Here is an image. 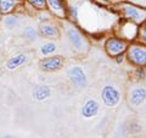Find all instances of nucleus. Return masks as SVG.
Returning a JSON list of instances; mask_svg holds the SVG:
<instances>
[{
    "label": "nucleus",
    "mask_w": 146,
    "mask_h": 138,
    "mask_svg": "<svg viewBox=\"0 0 146 138\" xmlns=\"http://www.w3.org/2000/svg\"><path fill=\"white\" fill-rule=\"evenodd\" d=\"M101 96H102V100L104 103L107 105L110 108H113L119 103L121 100V94H119V90H118L116 87L113 86H105L102 90H101Z\"/></svg>",
    "instance_id": "nucleus-1"
},
{
    "label": "nucleus",
    "mask_w": 146,
    "mask_h": 138,
    "mask_svg": "<svg viewBox=\"0 0 146 138\" xmlns=\"http://www.w3.org/2000/svg\"><path fill=\"white\" fill-rule=\"evenodd\" d=\"M68 77L73 84H76L78 88H83L86 86V76L83 68L79 66H72L68 70Z\"/></svg>",
    "instance_id": "nucleus-2"
},
{
    "label": "nucleus",
    "mask_w": 146,
    "mask_h": 138,
    "mask_svg": "<svg viewBox=\"0 0 146 138\" xmlns=\"http://www.w3.org/2000/svg\"><path fill=\"white\" fill-rule=\"evenodd\" d=\"M62 64H63L62 58L56 55V56H50L40 61V68L46 72H54V71L60 70Z\"/></svg>",
    "instance_id": "nucleus-3"
},
{
    "label": "nucleus",
    "mask_w": 146,
    "mask_h": 138,
    "mask_svg": "<svg viewBox=\"0 0 146 138\" xmlns=\"http://www.w3.org/2000/svg\"><path fill=\"white\" fill-rule=\"evenodd\" d=\"M123 12L127 18L134 20L136 22L144 21V18H146V11L140 10V9L131 6V5H123Z\"/></svg>",
    "instance_id": "nucleus-4"
},
{
    "label": "nucleus",
    "mask_w": 146,
    "mask_h": 138,
    "mask_svg": "<svg viewBox=\"0 0 146 138\" xmlns=\"http://www.w3.org/2000/svg\"><path fill=\"white\" fill-rule=\"evenodd\" d=\"M98 113H99V104L96 100H94V99L86 100L80 110L82 116L85 119H91V117L96 116Z\"/></svg>",
    "instance_id": "nucleus-5"
},
{
    "label": "nucleus",
    "mask_w": 146,
    "mask_h": 138,
    "mask_svg": "<svg viewBox=\"0 0 146 138\" xmlns=\"http://www.w3.org/2000/svg\"><path fill=\"white\" fill-rule=\"evenodd\" d=\"M129 58L136 65H145L146 64V49L141 47H131L129 49Z\"/></svg>",
    "instance_id": "nucleus-6"
},
{
    "label": "nucleus",
    "mask_w": 146,
    "mask_h": 138,
    "mask_svg": "<svg viewBox=\"0 0 146 138\" xmlns=\"http://www.w3.org/2000/svg\"><path fill=\"white\" fill-rule=\"evenodd\" d=\"M46 5L55 16L60 18H63L66 16V7L63 0H46Z\"/></svg>",
    "instance_id": "nucleus-7"
},
{
    "label": "nucleus",
    "mask_w": 146,
    "mask_h": 138,
    "mask_svg": "<svg viewBox=\"0 0 146 138\" xmlns=\"http://www.w3.org/2000/svg\"><path fill=\"white\" fill-rule=\"evenodd\" d=\"M67 37H68V39H70L71 44L77 50H83L84 49V39H83V37H82V34L78 31H76L73 28L68 29L67 31Z\"/></svg>",
    "instance_id": "nucleus-8"
},
{
    "label": "nucleus",
    "mask_w": 146,
    "mask_h": 138,
    "mask_svg": "<svg viewBox=\"0 0 146 138\" xmlns=\"http://www.w3.org/2000/svg\"><path fill=\"white\" fill-rule=\"evenodd\" d=\"M146 99V90L143 87H135L130 93V103L134 107H139Z\"/></svg>",
    "instance_id": "nucleus-9"
},
{
    "label": "nucleus",
    "mask_w": 146,
    "mask_h": 138,
    "mask_svg": "<svg viewBox=\"0 0 146 138\" xmlns=\"http://www.w3.org/2000/svg\"><path fill=\"white\" fill-rule=\"evenodd\" d=\"M106 48H107V52L110 55H117V54H121L123 50L125 49V43L122 42L121 39L112 38L107 42Z\"/></svg>",
    "instance_id": "nucleus-10"
},
{
    "label": "nucleus",
    "mask_w": 146,
    "mask_h": 138,
    "mask_svg": "<svg viewBox=\"0 0 146 138\" xmlns=\"http://www.w3.org/2000/svg\"><path fill=\"white\" fill-rule=\"evenodd\" d=\"M27 60H28V58H27L26 54H17L15 55V56L10 58L6 62V68L10 71H13L16 70V68H18L20 66L25 65V64L27 62Z\"/></svg>",
    "instance_id": "nucleus-11"
},
{
    "label": "nucleus",
    "mask_w": 146,
    "mask_h": 138,
    "mask_svg": "<svg viewBox=\"0 0 146 138\" xmlns=\"http://www.w3.org/2000/svg\"><path fill=\"white\" fill-rule=\"evenodd\" d=\"M32 95H33V99L36 100V102H43V100H46L51 95V89L48 86H39L33 90Z\"/></svg>",
    "instance_id": "nucleus-12"
},
{
    "label": "nucleus",
    "mask_w": 146,
    "mask_h": 138,
    "mask_svg": "<svg viewBox=\"0 0 146 138\" xmlns=\"http://www.w3.org/2000/svg\"><path fill=\"white\" fill-rule=\"evenodd\" d=\"M21 0H0V10L4 15L12 13V11L16 9Z\"/></svg>",
    "instance_id": "nucleus-13"
},
{
    "label": "nucleus",
    "mask_w": 146,
    "mask_h": 138,
    "mask_svg": "<svg viewBox=\"0 0 146 138\" xmlns=\"http://www.w3.org/2000/svg\"><path fill=\"white\" fill-rule=\"evenodd\" d=\"M40 34L48 38H52V37H57L58 36V31L55 26L50 25V23H44L40 26Z\"/></svg>",
    "instance_id": "nucleus-14"
},
{
    "label": "nucleus",
    "mask_w": 146,
    "mask_h": 138,
    "mask_svg": "<svg viewBox=\"0 0 146 138\" xmlns=\"http://www.w3.org/2000/svg\"><path fill=\"white\" fill-rule=\"evenodd\" d=\"M3 20H4V26H5L7 29L15 28L18 25V17L16 15H12V13L5 15V17H3Z\"/></svg>",
    "instance_id": "nucleus-15"
},
{
    "label": "nucleus",
    "mask_w": 146,
    "mask_h": 138,
    "mask_svg": "<svg viewBox=\"0 0 146 138\" xmlns=\"http://www.w3.org/2000/svg\"><path fill=\"white\" fill-rule=\"evenodd\" d=\"M56 44L55 43H46V44H44L42 45V48H40V54L44 55V56H46V55H50V54H52L56 52Z\"/></svg>",
    "instance_id": "nucleus-16"
},
{
    "label": "nucleus",
    "mask_w": 146,
    "mask_h": 138,
    "mask_svg": "<svg viewBox=\"0 0 146 138\" xmlns=\"http://www.w3.org/2000/svg\"><path fill=\"white\" fill-rule=\"evenodd\" d=\"M23 36L28 40H31V42H35V40L38 39V33H36V31L33 27H26L23 31Z\"/></svg>",
    "instance_id": "nucleus-17"
},
{
    "label": "nucleus",
    "mask_w": 146,
    "mask_h": 138,
    "mask_svg": "<svg viewBox=\"0 0 146 138\" xmlns=\"http://www.w3.org/2000/svg\"><path fill=\"white\" fill-rule=\"evenodd\" d=\"M36 10H44L46 7V0H27Z\"/></svg>",
    "instance_id": "nucleus-18"
},
{
    "label": "nucleus",
    "mask_w": 146,
    "mask_h": 138,
    "mask_svg": "<svg viewBox=\"0 0 146 138\" xmlns=\"http://www.w3.org/2000/svg\"><path fill=\"white\" fill-rule=\"evenodd\" d=\"M77 13H78V7L77 6H72L70 9V15L73 20H77Z\"/></svg>",
    "instance_id": "nucleus-19"
},
{
    "label": "nucleus",
    "mask_w": 146,
    "mask_h": 138,
    "mask_svg": "<svg viewBox=\"0 0 146 138\" xmlns=\"http://www.w3.org/2000/svg\"><path fill=\"white\" fill-rule=\"evenodd\" d=\"M136 76H138V78H141V80H144V78H145V71L141 70V68H139V70L136 71Z\"/></svg>",
    "instance_id": "nucleus-20"
},
{
    "label": "nucleus",
    "mask_w": 146,
    "mask_h": 138,
    "mask_svg": "<svg viewBox=\"0 0 146 138\" xmlns=\"http://www.w3.org/2000/svg\"><path fill=\"white\" fill-rule=\"evenodd\" d=\"M130 1L136 3V4H140V5H143V6H146V0H130Z\"/></svg>",
    "instance_id": "nucleus-21"
},
{
    "label": "nucleus",
    "mask_w": 146,
    "mask_h": 138,
    "mask_svg": "<svg viewBox=\"0 0 146 138\" xmlns=\"http://www.w3.org/2000/svg\"><path fill=\"white\" fill-rule=\"evenodd\" d=\"M143 37H144V40L146 42V27H145L144 31H143Z\"/></svg>",
    "instance_id": "nucleus-22"
},
{
    "label": "nucleus",
    "mask_w": 146,
    "mask_h": 138,
    "mask_svg": "<svg viewBox=\"0 0 146 138\" xmlns=\"http://www.w3.org/2000/svg\"><path fill=\"white\" fill-rule=\"evenodd\" d=\"M122 61H123V58L122 56H118L117 58V62H122Z\"/></svg>",
    "instance_id": "nucleus-23"
},
{
    "label": "nucleus",
    "mask_w": 146,
    "mask_h": 138,
    "mask_svg": "<svg viewBox=\"0 0 146 138\" xmlns=\"http://www.w3.org/2000/svg\"><path fill=\"white\" fill-rule=\"evenodd\" d=\"M3 17H4V13L1 12V10H0V22L3 21Z\"/></svg>",
    "instance_id": "nucleus-24"
}]
</instances>
